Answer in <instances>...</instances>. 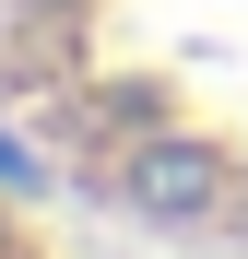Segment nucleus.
Returning <instances> with one entry per match:
<instances>
[{
	"label": "nucleus",
	"mask_w": 248,
	"mask_h": 259,
	"mask_svg": "<svg viewBox=\"0 0 248 259\" xmlns=\"http://www.w3.org/2000/svg\"><path fill=\"white\" fill-rule=\"evenodd\" d=\"M130 200L154 212V224H213L225 212V153H201V142H154L130 165Z\"/></svg>",
	"instance_id": "obj_1"
}]
</instances>
